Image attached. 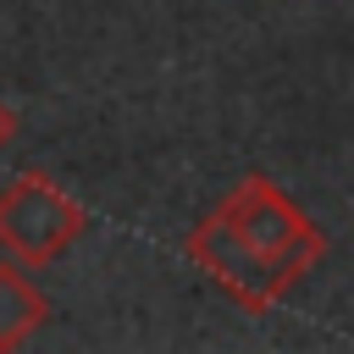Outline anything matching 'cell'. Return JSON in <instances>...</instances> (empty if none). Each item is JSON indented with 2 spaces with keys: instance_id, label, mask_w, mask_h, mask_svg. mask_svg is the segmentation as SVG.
I'll return each instance as SVG.
<instances>
[{
  "instance_id": "277c9868",
  "label": "cell",
  "mask_w": 354,
  "mask_h": 354,
  "mask_svg": "<svg viewBox=\"0 0 354 354\" xmlns=\"http://www.w3.org/2000/svg\"><path fill=\"white\" fill-rule=\"evenodd\" d=\"M11 138H17V111H11L6 100H0V149H6Z\"/></svg>"
},
{
  "instance_id": "7a4b0ae2",
  "label": "cell",
  "mask_w": 354,
  "mask_h": 354,
  "mask_svg": "<svg viewBox=\"0 0 354 354\" xmlns=\"http://www.w3.org/2000/svg\"><path fill=\"white\" fill-rule=\"evenodd\" d=\"M88 210L44 171H17L0 188V249L17 266H50L77 243Z\"/></svg>"
},
{
  "instance_id": "6da1fadb",
  "label": "cell",
  "mask_w": 354,
  "mask_h": 354,
  "mask_svg": "<svg viewBox=\"0 0 354 354\" xmlns=\"http://www.w3.org/2000/svg\"><path fill=\"white\" fill-rule=\"evenodd\" d=\"M183 249L243 310H266L326 254V232L310 221V210H299V199L282 183L249 171L188 232Z\"/></svg>"
},
{
  "instance_id": "3957f363",
  "label": "cell",
  "mask_w": 354,
  "mask_h": 354,
  "mask_svg": "<svg viewBox=\"0 0 354 354\" xmlns=\"http://www.w3.org/2000/svg\"><path fill=\"white\" fill-rule=\"evenodd\" d=\"M50 315V299L44 288L28 277V266L17 260H0V348H17L28 343Z\"/></svg>"
}]
</instances>
